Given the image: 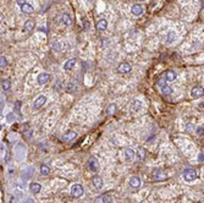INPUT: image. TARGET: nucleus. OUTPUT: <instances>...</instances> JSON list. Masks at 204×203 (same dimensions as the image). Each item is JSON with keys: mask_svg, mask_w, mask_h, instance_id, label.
Wrapping results in <instances>:
<instances>
[{"mask_svg": "<svg viewBox=\"0 0 204 203\" xmlns=\"http://www.w3.org/2000/svg\"><path fill=\"white\" fill-rule=\"evenodd\" d=\"M84 193V190H83V186L79 185V184H75L71 187V196L75 197V198H78L81 196H83Z\"/></svg>", "mask_w": 204, "mask_h": 203, "instance_id": "1", "label": "nucleus"}, {"mask_svg": "<svg viewBox=\"0 0 204 203\" xmlns=\"http://www.w3.org/2000/svg\"><path fill=\"white\" fill-rule=\"evenodd\" d=\"M183 179L186 181H194L195 179H197V171H195L194 169H186L183 171Z\"/></svg>", "mask_w": 204, "mask_h": 203, "instance_id": "2", "label": "nucleus"}, {"mask_svg": "<svg viewBox=\"0 0 204 203\" xmlns=\"http://www.w3.org/2000/svg\"><path fill=\"white\" fill-rule=\"evenodd\" d=\"M191 95L193 98H200V97L204 95V88L202 86H195L192 88L191 91Z\"/></svg>", "mask_w": 204, "mask_h": 203, "instance_id": "3", "label": "nucleus"}, {"mask_svg": "<svg viewBox=\"0 0 204 203\" xmlns=\"http://www.w3.org/2000/svg\"><path fill=\"white\" fill-rule=\"evenodd\" d=\"M117 71L120 74H128V72L132 71V66L128 62H121L117 66Z\"/></svg>", "mask_w": 204, "mask_h": 203, "instance_id": "4", "label": "nucleus"}, {"mask_svg": "<svg viewBox=\"0 0 204 203\" xmlns=\"http://www.w3.org/2000/svg\"><path fill=\"white\" fill-rule=\"evenodd\" d=\"M45 103H47V97L45 95H39L33 103V108L34 109H40Z\"/></svg>", "mask_w": 204, "mask_h": 203, "instance_id": "5", "label": "nucleus"}, {"mask_svg": "<svg viewBox=\"0 0 204 203\" xmlns=\"http://www.w3.org/2000/svg\"><path fill=\"white\" fill-rule=\"evenodd\" d=\"M141 185H142L141 177H138V176H132L131 179H130V186H131L132 189H140Z\"/></svg>", "mask_w": 204, "mask_h": 203, "instance_id": "6", "label": "nucleus"}, {"mask_svg": "<svg viewBox=\"0 0 204 203\" xmlns=\"http://www.w3.org/2000/svg\"><path fill=\"white\" fill-rule=\"evenodd\" d=\"M49 80H50V75H49V74H45V72H42V74L38 75L37 82H38L39 85H45L47 82H49Z\"/></svg>", "mask_w": 204, "mask_h": 203, "instance_id": "7", "label": "nucleus"}, {"mask_svg": "<svg viewBox=\"0 0 204 203\" xmlns=\"http://www.w3.org/2000/svg\"><path fill=\"white\" fill-rule=\"evenodd\" d=\"M112 202V198L110 194L105 193V194H102V196H99L97 199H95V203H111Z\"/></svg>", "mask_w": 204, "mask_h": 203, "instance_id": "8", "label": "nucleus"}, {"mask_svg": "<svg viewBox=\"0 0 204 203\" xmlns=\"http://www.w3.org/2000/svg\"><path fill=\"white\" fill-rule=\"evenodd\" d=\"M92 184L94 185V187L97 190H100L103 187V180H102V177L100 176H98V175H94L92 177Z\"/></svg>", "mask_w": 204, "mask_h": 203, "instance_id": "9", "label": "nucleus"}, {"mask_svg": "<svg viewBox=\"0 0 204 203\" xmlns=\"http://www.w3.org/2000/svg\"><path fill=\"white\" fill-rule=\"evenodd\" d=\"M135 151L132 148H126L125 149V160L126 161H132L135 159Z\"/></svg>", "mask_w": 204, "mask_h": 203, "instance_id": "10", "label": "nucleus"}, {"mask_svg": "<svg viewBox=\"0 0 204 203\" xmlns=\"http://www.w3.org/2000/svg\"><path fill=\"white\" fill-rule=\"evenodd\" d=\"M131 12L135 15V16H141L143 14V7L140 5V4H135L132 7H131Z\"/></svg>", "mask_w": 204, "mask_h": 203, "instance_id": "11", "label": "nucleus"}, {"mask_svg": "<svg viewBox=\"0 0 204 203\" xmlns=\"http://www.w3.org/2000/svg\"><path fill=\"white\" fill-rule=\"evenodd\" d=\"M60 21H61V23H64L65 26H71L72 25V20H71L69 14H62L61 17H60Z\"/></svg>", "mask_w": 204, "mask_h": 203, "instance_id": "12", "label": "nucleus"}, {"mask_svg": "<svg viewBox=\"0 0 204 203\" xmlns=\"http://www.w3.org/2000/svg\"><path fill=\"white\" fill-rule=\"evenodd\" d=\"M34 26H36V23H34L33 20H27L26 23H24V26H23V31L32 32V31H33V28H34Z\"/></svg>", "mask_w": 204, "mask_h": 203, "instance_id": "13", "label": "nucleus"}, {"mask_svg": "<svg viewBox=\"0 0 204 203\" xmlns=\"http://www.w3.org/2000/svg\"><path fill=\"white\" fill-rule=\"evenodd\" d=\"M97 28L99 31H105L108 28V21L105 19H100L99 21L97 22Z\"/></svg>", "mask_w": 204, "mask_h": 203, "instance_id": "14", "label": "nucleus"}, {"mask_svg": "<svg viewBox=\"0 0 204 203\" xmlns=\"http://www.w3.org/2000/svg\"><path fill=\"white\" fill-rule=\"evenodd\" d=\"M175 39H176V33L174 31H169L167 32V34H166V39H165V42L167 44H171V43H174L175 42Z\"/></svg>", "mask_w": 204, "mask_h": 203, "instance_id": "15", "label": "nucleus"}, {"mask_svg": "<svg viewBox=\"0 0 204 203\" xmlns=\"http://www.w3.org/2000/svg\"><path fill=\"white\" fill-rule=\"evenodd\" d=\"M176 77H177L176 72H175V71H173V70H169V71H166V72H165V80H166V81H169V82H171V81L176 80Z\"/></svg>", "mask_w": 204, "mask_h": 203, "instance_id": "16", "label": "nucleus"}, {"mask_svg": "<svg viewBox=\"0 0 204 203\" xmlns=\"http://www.w3.org/2000/svg\"><path fill=\"white\" fill-rule=\"evenodd\" d=\"M75 65H76V59H70V60H67L66 62H65L64 69L66 71H70V70H72L73 67H75Z\"/></svg>", "mask_w": 204, "mask_h": 203, "instance_id": "17", "label": "nucleus"}, {"mask_svg": "<svg viewBox=\"0 0 204 203\" xmlns=\"http://www.w3.org/2000/svg\"><path fill=\"white\" fill-rule=\"evenodd\" d=\"M29 189H31V192L32 193L37 194V193L40 192V190H42V186H40L39 184H37V182H32L31 186H29Z\"/></svg>", "mask_w": 204, "mask_h": 203, "instance_id": "18", "label": "nucleus"}, {"mask_svg": "<svg viewBox=\"0 0 204 203\" xmlns=\"http://www.w3.org/2000/svg\"><path fill=\"white\" fill-rule=\"evenodd\" d=\"M77 137V133L75 132V131H69V132H66L64 135V141H72L73 138H76Z\"/></svg>", "mask_w": 204, "mask_h": 203, "instance_id": "19", "label": "nucleus"}, {"mask_svg": "<svg viewBox=\"0 0 204 203\" xmlns=\"http://www.w3.org/2000/svg\"><path fill=\"white\" fill-rule=\"evenodd\" d=\"M21 10H22V12L23 14H32L33 12V6H32L31 4H23L22 6H21Z\"/></svg>", "mask_w": 204, "mask_h": 203, "instance_id": "20", "label": "nucleus"}, {"mask_svg": "<svg viewBox=\"0 0 204 203\" xmlns=\"http://www.w3.org/2000/svg\"><path fill=\"white\" fill-rule=\"evenodd\" d=\"M152 176L155 179V180H159V179H165V175L162 174V170H160V169H155V170H154Z\"/></svg>", "mask_w": 204, "mask_h": 203, "instance_id": "21", "label": "nucleus"}, {"mask_svg": "<svg viewBox=\"0 0 204 203\" xmlns=\"http://www.w3.org/2000/svg\"><path fill=\"white\" fill-rule=\"evenodd\" d=\"M161 93L164 95H169V94L173 93V88H171L170 86H167V85H165L164 87H161Z\"/></svg>", "mask_w": 204, "mask_h": 203, "instance_id": "22", "label": "nucleus"}, {"mask_svg": "<svg viewBox=\"0 0 204 203\" xmlns=\"http://www.w3.org/2000/svg\"><path fill=\"white\" fill-rule=\"evenodd\" d=\"M1 88L4 89V91H9V89L11 88V82L9 80H4L1 82Z\"/></svg>", "mask_w": 204, "mask_h": 203, "instance_id": "23", "label": "nucleus"}, {"mask_svg": "<svg viewBox=\"0 0 204 203\" xmlns=\"http://www.w3.org/2000/svg\"><path fill=\"white\" fill-rule=\"evenodd\" d=\"M88 165H89V168H91L92 171H95V169H97V160L94 158H91V159H89V161H88Z\"/></svg>", "mask_w": 204, "mask_h": 203, "instance_id": "24", "label": "nucleus"}, {"mask_svg": "<svg viewBox=\"0 0 204 203\" xmlns=\"http://www.w3.org/2000/svg\"><path fill=\"white\" fill-rule=\"evenodd\" d=\"M141 108H142V102H141V100H135V102L132 103V109H133L135 111L140 110Z\"/></svg>", "mask_w": 204, "mask_h": 203, "instance_id": "25", "label": "nucleus"}, {"mask_svg": "<svg viewBox=\"0 0 204 203\" xmlns=\"http://www.w3.org/2000/svg\"><path fill=\"white\" fill-rule=\"evenodd\" d=\"M40 174L42 175H49L50 174V169L47 165H40Z\"/></svg>", "mask_w": 204, "mask_h": 203, "instance_id": "26", "label": "nucleus"}, {"mask_svg": "<svg viewBox=\"0 0 204 203\" xmlns=\"http://www.w3.org/2000/svg\"><path fill=\"white\" fill-rule=\"evenodd\" d=\"M116 111V105L115 104H111L110 105V107L107 109V113H108V115H112L114 114V113H115Z\"/></svg>", "mask_w": 204, "mask_h": 203, "instance_id": "27", "label": "nucleus"}, {"mask_svg": "<svg viewBox=\"0 0 204 203\" xmlns=\"http://www.w3.org/2000/svg\"><path fill=\"white\" fill-rule=\"evenodd\" d=\"M6 65H7L6 58H5V56H1V58H0V67H1V69H5Z\"/></svg>", "mask_w": 204, "mask_h": 203, "instance_id": "28", "label": "nucleus"}, {"mask_svg": "<svg viewBox=\"0 0 204 203\" xmlns=\"http://www.w3.org/2000/svg\"><path fill=\"white\" fill-rule=\"evenodd\" d=\"M165 81H166V80H165V77H164V78L160 77V78L158 80V86H160V87H164V86L166 85V83H165Z\"/></svg>", "mask_w": 204, "mask_h": 203, "instance_id": "29", "label": "nucleus"}, {"mask_svg": "<svg viewBox=\"0 0 204 203\" xmlns=\"http://www.w3.org/2000/svg\"><path fill=\"white\" fill-rule=\"evenodd\" d=\"M67 91H69V92H75V91H76V87L73 86L72 83H69V86H67Z\"/></svg>", "mask_w": 204, "mask_h": 203, "instance_id": "30", "label": "nucleus"}, {"mask_svg": "<svg viewBox=\"0 0 204 203\" xmlns=\"http://www.w3.org/2000/svg\"><path fill=\"white\" fill-rule=\"evenodd\" d=\"M198 161H204V153H200L198 156Z\"/></svg>", "mask_w": 204, "mask_h": 203, "instance_id": "31", "label": "nucleus"}, {"mask_svg": "<svg viewBox=\"0 0 204 203\" xmlns=\"http://www.w3.org/2000/svg\"><path fill=\"white\" fill-rule=\"evenodd\" d=\"M16 1H17V4H19L20 6H22L23 4H26V0H16Z\"/></svg>", "mask_w": 204, "mask_h": 203, "instance_id": "32", "label": "nucleus"}, {"mask_svg": "<svg viewBox=\"0 0 204 203\" xmlns=\"http://www.w3.org/2000/svg\"><path fill=\"white\" fill-rule=\"evenodd\" d=\"M11 119H12V120L15 119V116H14V114H9V115H7V120H11Z\"/></svg>", "mask_w": 204, "mask_h": 203, "instance_id": "33", "label": "nucleus"}, {"mask_svg": "<svg viewBox=\"0 0 204 203\" xmlns=\"http://www.w3.org/2000/svg\"><path fill=\"white\" fill-rule=\"evenodd\" d=\"M22 203H33V201H32V199H26V201L22 202Z\"/></svg>", "mask_w": 204, "mask_h": 203, "instance_id": "34", "label": "nucleus"}, {"mask_svg": "<svg viewBox=\"0 0 204 203\" xmlns=\"http://www.w3.org/2000/svg\"><path fill=\"white\" fill-rule=\"evenodd\" d=\"M140 1H144V0H140Z\"/></svg>", "mask_w": 204, "mask_h": 203, "instance_id": "35", "label": "nucleus"}]
</instances>
